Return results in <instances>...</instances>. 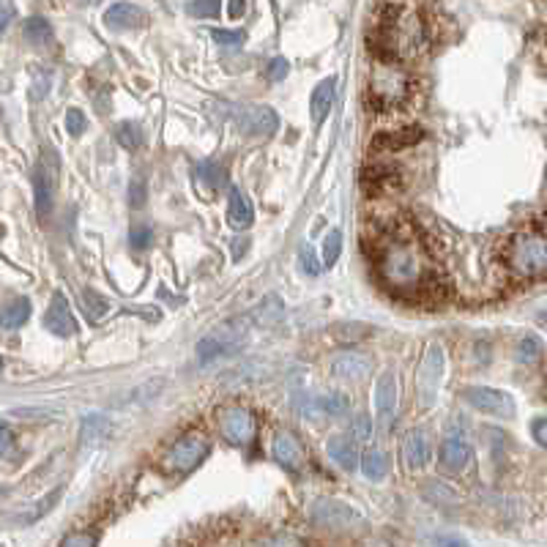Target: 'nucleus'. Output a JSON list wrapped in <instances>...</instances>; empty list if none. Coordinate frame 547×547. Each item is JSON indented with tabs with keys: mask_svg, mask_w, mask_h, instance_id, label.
<instances>
[{
	"mask_svg": "<svg viewBox=\"0 0 547 547\" xmlns=\"http://www.w3.org/2000/svg\"><path fill=\"white\" fill-rule=\"evenodd\" d=\"M430 47V25L411 5H386L375 25L373 52L381 60H416Z\"/></svg>",
	"mask_w": 547,
	"mask_h": 547,
	"instance_id": "nucleus-2",
	"label": "nucleus"
},
{
	"mask_svg": "<svg viewBox=\"0 0 547 547\" xmlns=\"http://www.w3.org/2000/svg\"><path fill=\"white\" fill-rule=\"evenodd\" d=\"M542 359V342L534 334H526L518 345V362L521 364H537Z\"/></svg>",
	"mask_w": 547,
	"mask_h": 547,
	"instance_id": "nucleus-33",
	"label": "nucleus"
},
{
	"mask_svg": "<svg viewBox=\"0 0 547 547\" xmlns=\"http://www.w3.org/2000/svg\"><path fill=\"white\" fill-rule=\"evenodd\" d=\"M244 11H247V0H230V8H227L230 19H241Z\"/></svg>",
	"mask_w": 547,
	"mask_h": 547,
	"instance_id": "nucleus-46",
	"label": "nucleus"
},
{
	"mask_svg": "<svg viewBox=\"0 0 547 547\" xmlns=\"http://www.w3.org/2000/svg\"><path fill=\"white\" fill-rule=\"evenodd\" d=\"M44 326L58 334V337H74L77 334V321L68 310V301L63 293H52V301H49V310L44 315Z\"/></svg>",
	"mask_w": 547,
	"mask_h": 547,
	"instance_id": "nucleus-12",
	"label": "nucleus"
},
{
	"mask_svg": "<svg viewBox=\"0 0 547 547\" xmlns=\"http://www.w3.org/2000/svg\"><path fill=\"white\" fill-rule=\"evenodd\" d=\"M151 241H153V230H151L148 225H137V227H131V233H129V244H131L134 249H148Z\"/></svg>",
	"mask_w": 547,
	"mask_h": 547,
	"instance_id": "nucleus-36",
	"label": "nucleus"
},
{
	"mask_svg": "<svg viewBox=\"0 0 547 547\" xmlns=\"http://www.w3.org/2000/svg\"><path fill=\"white\" fill-rule=\"evenodd\" d=\"M274 458L288 471H299L304 466V449L296 441V436H290V433H279L274 438Z\"/></svg>",
	"mask_w": 547,
	"mask_h": 547,
	"instance_id": "nucleus-20",
	"label": "nucleus"
},
{
	"mask_svg": "<svg viewBox=\"0 0 547 547\" xmlns=\"http://www.w3.org/2000/svg\"><path fill=\"white\" fill-rule=\"evenodd\" d=\"M312 521L323 529H348L359 521V515L342 504V501H331V499H321L315 507H312Z\"/></svg>",
	"mask_w": 547,
	"mask_h": 547,
	"instance_id": "nucleus-11",
	"label": "nucleus"
},
{
	"mask_svg": "<svg viewBox=\"0 0 547 547\" xmlns=\"http://www.w3.org/2000/svg\"><path fill=\"white\" fill-rule=\"evenodd\" d=\"M471 463V447L463 438H449L441 444V468L447 474H463Z\"/></svg>",
	"mask_w": 547,
	"mask_h": 547,
	"instance_id": "nucleus-18",
	"label": "nucleus"
},
{
	"mask_svg": "<svg viewBox=\"0 0 547 547\" xmlns=\"http://www.w3.org/2000/svg\"><path fill=\"white\" fill-rule=\"evenodd\" d=\"M33 189H36V214L38 219H47L52 211V195H55V170H47L44 162L33 170Z\"/></svg>",
	"mask_w": 547,
	"mask_h": 547,
	"instance_id": "nucleus-15",
	"label": "nucleus"
},
{
	"mask_svg": "<svg viewBox=\"0 0 547 547\" xmlns=\"http://www.w3.org/2000/svg\"><path fill=\"white\" fill-rule=\"evenodd\" d=\"M0 375H3V359H0Z\"/></svg>",
	"mask_w": 547,
	"mask_h": 547,
	"instance_id": "nucleus-51",
	"label": "nucleus"
},
{
	"mask_svg": "<svg viewBox=\"0 0 547 547\" xmlns=\"http://www.w3.org/2000/svg\"><path fill=\"white\" fill-rule=\"evenodd\" d=\"M236 126L249 137H268L279 129V118L268 104H244L233 110Z\"/></svg>",
	"mask_w": 547,
	"mask_h": 547,
	"instance_id": "nucleus-7",
	"label": "nucleus"
},
{
	"mask_svg": "<svg viewBox=\"0 0 547 547\" xmlns=\"http://www.w3.org/2000/svg\"><path fill=\"white\" fill-rule=\"evenodd\" d=\"M326 452H329V458H331L340 468H345V471H353V468L359 466V449H356V441H353V438L334 436V438H329Z\"/></svg>",
	"mask_w": 547,
	"mask_h": 547,
	"instance_id": "nucleus-23",
	"label": "nucleus"
},
{
	"mask_svg": "<svg viewBox=\"0 0 547 547\" xmlns=\"http://www.w3.org/2000/svg\"><path fill=\"white\" fill-rule=\"evenodd\" d=\"M129 197H131V205H134V208H142V205H145V181H142V178L131 181Z\"/></svg>",
	"mask_w": 547,
	"mask_h": 547,
	"instance_id": "nucleus-43",
	"label": "nucleus"
},
{
	"mask_svg": "<svg viewBox=\"0 0 547 547\" xmlns=\"http://www.w3.org/2000/svg\"><path fill=\"white\" fill-rule=\"evenodd\" d=\"M397 405H400V384H397V375L386 370L375 384V416L384 433H389V427L394 425Z\"/></svg>",
	"mask_w": 547,
	"mask_h": 547,
	"instance_id": "nucleus-9",
	"label": "nucleus"
},
{
	"mask_svg": "<svg viewBox=\"0 0 547 547\" xmlns=\"http://www.w3.org/2000/svg\"><path fill=\"white\" fill-rule=\"evenodd\" d=\"M463 397L468 400V405H474L482 414L490 416H501V419H512L515 416V400L512 394L501 392V389H490V386H466Z\"/></svg>",
	"mask_w": 547,
	"mask_h": 547,
	"instance_id": "nucleus-8",
	"label": "nucleus"
},
{
	"mask_svg": "<svg viewBox=\"0 0 547 547\" xmlns=\"http://www.w3.org/2000/svg\"><path fill=\"white\" fill-rule=\"evenodd\" d=\"M82 307H85V315L90 323H99L107 312H110V301L104 296H99L96 290H82Z\"/></svg>",
	"mask_w": 547,
	"mask_h": 547,
	"instance_id": "nucleus-31",
	"label": "nucleus"
},
{
	"mask_svg": "<svg viewBox=\"0 0 547 547\" xmlns=\"http://www.w3.org/2000/svg\"><path fill=\"white\" fill-rule=\"evenodd\" d=\"M331 373L342 381H364L373 373V362L362 353H342L331 362Z\"/></svg>",
	"mask_w": 547,
	"mask_h": 547,
	"instance_id": "nucleus-17",
	"label": "nucleus"
},
{
	"mask_svg": "<svg viewBox=\"0 0 547 547\" xmlns=\"http://www.w3.org/2000/svg\"><path fill=\"white\" fill-rule=\"evenodd\" d=\"M30 318V301L27 299H14L0 307V329H19Z\"/></svg>",
	"mask_w": 547,
	"mask_h": 547,
	"instance_id": "nucleus-26",
	"label": "nucleus"
},
{
	"mask_svg": "<svg viewBox=\"0 0 547 547\" xmlns=\"http://www.w3.org/2000/svg\"><path fill=\"white\" fill-rule=\"evenodd\" d=\"M22 36L25 41H30L33 47H47L52 41V27L44 16H30L22 25Z\"/></svg>",
	"mask_w": 547,
	"mask_h": 547,
	"instance_id": "nucleus-27",
	"label": "nucleus"
},
{
	"mask_svg": "<svg viewBox=\"0 0 547 547\" xmlns=\"http://www.w3.org/2000/svg\"><path fill=\"white\" fill-rule=\"evenodd\" d=\"M359 468H362V474H364L367 479L381 482V479H386V474H389V458H386L381 449H370V452L359 455Z\"/></svg>",
	"mask_w": 547,
	"mask_h": 547,
	"instance_id": "nucleus-25",
	"label": "nucleus"
},
{
	"mask_svg": "<svg viewBox=\"0 0 547 547\" xmlns=\"http://www.w3.org/2000/svg\"><path fill=\"white\" fill-rule=\"evenodd\" d=\"M205 455H208V438H205V433L189 430L164 455V468L173 471V474H189V471H195L203 463Z\"/></svg>",
	"mask_w": 547,
	"mask_h": 547,
	"instance_id": "nucleus-6",
	"label": "nucleus"
},
{
	"mask_svg": "<svg viewBox=\"0 0 547 547\" xmlns=\"http://www.w3.org/2000/svg\"><path fill=\"white\" fill-rule=\"evenodd\" d=\"M211 36L222 47H238V44H244V33L241 30H214Z\"/></svg>",
	"mask_w": 547,
	"mask_h": 547,
	"instance_id": "nucleus-40",
	"label": "nucleus"
},
{
	"mask_svg": "<svg viewBox=\"0 0 547 547\" xmlns=\"http://www.w3.org/2000/svg\"><path fill=\"white\" fill-rule=\"evenodd\" d=\"M419 140H422V129H416V126L403 129V131H386L378 140H373V151H400V148H408Z\"/></svg>",
	"mask_w": 547,
	"mask_h": 547,
	"instance_id": "nucleus-24",
	"label": "nucleus"
},
{
	"mask_svg": "<svg viewBox=\"0 0 547 547\" xmlns=\"http://www.w3.org/2000/svg\"><path fill=\"white\" fill-rule=\"evenodd\" d=\"M375 268L381 282L400 296H416L427 290L433 279V263L425 247L416 238L397 230L378 241Z\"/></svg>",
	"mask_w": 547,
	"mask_h": 547,
	"instance_id": "nucleus-1",
	"label": "nucleus"
},
{
	"mask_svg": "<svg viewBox=\"0 0 547 547\" xmlns=\"http://www.w3.org/2000/svg\"><path fill=\"white\" fill-rule=\"evenodd\" d=\"M288 71H290V63H288L285 58H274V60L268 63V68H266V77H268L271 82H279V79L288 77Z\"/></svg>",
	"mask_w": 547,
	"mask_h": 547,
	"instance_id": "nucleus-41",
	"label": "nucleus"
},
{
	"mask_svg": "<svg viewBox=\"0 0 547 547\" xmlns=\"http://www.w3.org/2000/svg\"><path fill=\"white\" fill-rule=\"evenodd\" d=\"M247 249H249V238H241V236L233 238V258H236V260H241Z\"/></svg>",
	"mask_w": 547,
	"mask_h": 547,
	"instance_id": "nucleus-45",
	"label": "nucleus"
},
{
	"mask_svg": "<svg viewBox=\"0 0 547 547\" xmlns=\"http://www.w3.org/2000/svg\"><path fill=\"white\" fill-rule=\"evenodd\" d=\"M299 260H301V268H304L310 277H318V274L323 271V266L315 260V252H312V247H307V244L299 249Z\"/></svg>",
	"mask_w": 547,
	"mask_h": 547,
	"instance_id": "nucleus-38",
	"label": "nucleus"
},
{
	"mask_svg": "<svg viewBox=\"0 0 547 547\" xmlns=\"http://www.w3.org/2000/svg\"><path fill=\"white\" fill-rule=\"evenodd\" d=\"M342 252V233L340 230H331L323 241V266H334L337 258Z\"/></svg>",
	"mask_w": 547,
	"mask_h": 547,
	"instance_id": "nucleus-34",
	"label": "nucleus"
},
{
	"mask_svg": "<svg viewBox=\"0 0 547 547\" xmlns=\"http://www.w3.org/2000/svg\"><path fill=\"white\" fill-rule=\"evenodd\" d=\"M285 318V307H282V299L279 296H266L260 304H258V310H255V321L260 323V326H277L279 321Z\"/></svg>",
	"mask_w": 547,
	"mask_h": 547,
	"instance_id": "nucleus-28",
	"label": "nucleus"
},
{
	"mask_svg": "<svg viewBox=\"0 0 547 547\" xmlns=\"http://www.w3.org/2000/svg\"><path fill=\"white\" fill-rule=\"evenodd\" d=\"M436 542H438V545H463L460 537H438Z\"/></svg>",
	"mask_w": 547,
	"mask_h": 547,
	"instance_id": "nucleus-50",
	"label": "nucleus"
},
{
	"mask_svg": "<svg viewBox=\"0 0 547 547\" xmlns=\"http://www.w3.org/2000/svg\"><path fill=\"white\" fill-rule=\"evenodd\" d=\"M545 416H537L534 422H531V433H534V441L540 444V447H545L547 444V433H545Z\"/></svg>",
	"mask_w": 547,
	"mask_h": 547,
	"instance_id": "nucleus-44",
	"label": "nucleus"
},
{
	"mask_svg": "<svg viewBox=\"0 0 547 547\" xmlns=\"http://www.w3.org/2000/svg\"><path fill=\"white\" fill-rule=\"evenodd\" d=\"M96 537H66L63 545H93Z\"/></svg>",
	"mask_w": 547,
	"mask_h": 547,
	"instance_id": "nucleus-48",
	"label": "nucleus"
},
{
	"mask_svg": "<svg viewBox=\"0 0 547 547\" xmlns=\"http://www.w3.org/2000/svg\"><path fill=\"white\" fill-rule=\"evenodd\" d=\"M241 351V337H230V331L225 334H211L205 340L197 342V362L200 364H208L219 356H233Z\"/></svg>",
	"mask_w": 547,
	"mask_h": 547,
	"instance_id": "nucleus-14",
	"label": "nucleus"
},
{
	"mask_svg": "<svg viewBox=\"0 0 547 547\" xmlns=\"http://www.w3.org/2000/svg\"><path fill=\"white\" fill-rule=\"evenodd\" d=\"M351 433H353V441H367L370 433H373V425L367 416H356V422L351 425Z\"/></svg>",
	"mask_w": 547,
	"mask_h": 547,
	"instance_id": "nucleus-42",
	"label": "nucleus"
},
{
	"mask_svg": "<svg viewBox=\"0 0 547 547\" xmlns=\"http://www.w3.org/2000/svg\"><path fill=\"white\" fill-rule=\"evenodd\" d=\"M195 170H197V178H200L203 184H208L211 189L227 186V170H225L216 159H203Z\"/></svg>",
	"mask_w": 547,
	"mask_h": 547,
	"instance_id": "nucleus-29",
	"label": "nucleus"
},
{
	"mask_svg": "<svg viewBox=\"0 0 547 547\" xmlns=\"http://www.w3.org/2000/svg\"><path fill=\"white\" fill-rule=\"evenodd\" d=\"M219 427H222V436L230 441V444H249L255 438V416L247 411V408H227L222 411L219 416Z\"/></svg>",
	"mask_w": 547,
	"mask_h": 547,
	"instance_id": "nucleus-10",
	"label": "nucleus"
},
{
	"mask_svg": "<svg viewBox=\"0 0 547 547\" xmlns=\"http://www.w3.org/2000/svg\"><path fill=\"white\" fill-rule=\"evenodd\" d=\"M219 8H222V0H192V3H189V14H192V16H200V19L216 16Z\"/></svg>",
	"mask_w": 547,
	"mask_h": 547,
	"instance_id": "nucleus-35",
	"label": "nucleus"
},
{
	"mask_svg": "<svg viewBox=\"0 0 547 547\" xmlns=\"http://www.w3.org/2000/svg\"><path fill=\"white\" fill-rule=\"evenodd\" d=\"M115 140H118L126 151H137V148H142L145 134H142V126H140V123L123 121V123L115 126Z\"/></svg>",
	"mask_w": 547,
	"mask_h": 547,
	"instance_id": "nucleus-30",
	"label": "nucleus"
},
{
	"mask_svg": "<svg viewBox=\"0 0 547 547\" xmlns=\"http://www.w3.org/2000/svg\"><path fill=\"white\" fill-rule=\"evenodd\" d=\"M11 441H14L11 430H8V427H0V455H5V452H8Z\"/></svg>",
	"mask_w": 547,
	"mask_h": 547,
	"instance_id": "nucleus-47",
	"label": "nucleus"
},
{
	"mask_svg": "<svg viewBox=\"0 0 547 547\" xmlns=\"http://www.w3.org/2000/svg\"><path fill=\"white\" fill-rule=\"evenodd\" d=\"M334 99H337V77L331 74L323 82H318V88L312 90V99H310V112H312L315 126H321L329 118V112L334 107Z\"/></svg>",
	"mask_w": 547,
	"mask_h": 547,
	"instance_id": "nucleus-16",
	"label": "nucleus"
},
{
	"mask_svg": "<svg viewBox=\"0 0 547 547\" xmlns=\"http://www.w3.org/2000/svg\"><path fill=\"white\" fill-rule=\"evenodd\" d=\"M441 381H444V348L433 342L427 345L425 359L416 370V408L419 411H430L436 405Z\"/></svg>",
	"mask_w": 547,
	"mask_h": 547,
	"instance_id": "nucleus-5",
	"label": "nucleus"
},
{
	"mask_svg": "<svg viewBox=\"0 0 547 547\" xmlns=\"http://www.w3.org/2000/svg\"><path fill=\"white\" fill-rule=\"evenodd\" d=\"M11 16H14V11L8 8V5H0V33L8 27V22H11Z\"/></svg>",
	"mask_w": 547,
	"mask_h": 547,
	"instance_id": "nucleus-49",
	"label": "nucleus"
},
{
	"mask_svg": "<svg viewBox=\"0 0 547 547\" xmlns=\"http://www.w3.org/2000/svg\"><path fill=\"white\" fill-rule=\"evenodd\" d=\"M370 331H373L370 326L353 323V326H340L334 337H337V340H353V342H356V340H364V337H370Z\"/></svg>",
	"mask_w": 547,
	"mask_h": 547,
	"instance_id": "nucleus-39",
	"label": "nucleus"
},
{
	"mask_svg": "<svg viewBox=\"0 0 547 547\" xmlns=\"http://www.w3.org/2000/svg\"><path fill=\"white\" fill-rule=\"evenodd\" d=\"M367 93H370V101L378 112H394L414 99L416 82L405 68L397 66V60H381L370 74V90Z\"/></svg>",
	"mask_w": 547,
	"mask_h": 547,
	"instance_id": "nucleus-3",
	"label": "nucleus"
},
{
	"mask_svg": "<svg viewBox=\"0 0 547 547\" xmlns=\"http://www.w3.org/2000/svg\"><path fill=\"white\" fill-rule=\"evenodd\" d=\"M0 5H3V0H0Z\"/></svg>",
	"mask_w": 547,
	"mask_h": 547,
	"instance_id": "nucleus-52",
	"label": "nucleus"
},
{
	"mask_svg": "<svg viewBox=\"0 0 547 547\" xmlns=\"http://www.w3.org/2000/svg\"><path fill=\"white\" fill-rule=\"evenodd\" d=\"M145 22V11L134 3H115L112 8H107L104 14V25L112 30H129Z\"/></svg>",
	"mask_w": 547,
	"mask_h": 547,
	"instance_id": "nucleus-21",
	"label": "nucleus"
},
{
	"mask_svg": "<svg viewBox=\"0 0 547 547\" xmlns=\"http://www.w3.org/2000/svg\"><path fill=\"white\" fill-rule=\"evenodd\" d=\"M403 460L411 471H419L430 463V441L422 430H411L403 441Z\"/></svg>",
	"mask_w": 547,
	"mask_h": 547,
	"instance_id": "nucleus-19",
	"label": "nucleus"
},
{
	"mask_svg": "<svg viewBox=\"0 0 547 547\" xmlns=\"http://www.w3.org/2000/svg\"><path fill=\"white\" fill-rule=\"evenodd\" d=\"M227 222H230L233 230H249V227L255 225V205H252V200H249L241 189H233V192H230Z\"/></svg>",
	"mask_w": 547,
	"mask_h": 547,
	"instance_id": "nucleus-22",
	"label": "nucleus"
},
{
	"mask_svg": "<svg viewBox=\"0 0 547 547\" xmlns=\"http://www.w3.org/2000/svg\"><path fill=\"white\" fill-rule=\"evenodd\" d=\"M348 397L345 394H337V392H331V394H318V397H307L304 403H301V414L307 416V419H334V416H342V414H348Z\"/></svg>",
	"mask_w": 547,
	"mask_h": 547,
	"instance_id": "nucleus-13",
	"label": "nucleus"
},
{
	"mask_svg": "<svg viewBox=\"0 0 547 547\" xmlns=\"http://www.w3.org/2000/svg\"><path fill=\"white\" fill-rule=\"evenodd\" d=\"M85 126H88V121H85V112H82V110H77V107H71V110L66 112V129H68V134L79 137V134L85 131Z\"/></svg>",
	"mask_w": 547,
	"mask_h": 547,
	"instance_id": "nucleus-37",
	"label": "nucleus"
},
{
	"mask_svg": "<svg viewBox=\"0 0 547 547\" xmlns=\"http://www.w3.org/2000/svg\"><path fill=\"white\" fill-rule=\"evenodd\" d=\"M107 433H110V425H107L104 416H88V419L82 422V433H79L82 447H88V444H99Z\"/></svg>",
	"mask_w": 547,
	"mask_h": 547,
	"instance_id": "nucleus-32",
	"label": "nucleus"
},
{
	"mask_svg": "<svg viewBox=\"0 0 547 547\" xmlns=\"http://www.w3.org/2000/svg\"><path fill=\"white\" fill-rule=\"evenodd\" d=\"M507 266L512 274L523 279L542 277L547 271V241L542 227L537 230H523L510 238L507 244Z\"/></svg>",
	"mask_w": 547,
	"mask_h": 547,
	"instance_id": "nucleus-4",
	"label": "nucleus"
}]
</instances>
